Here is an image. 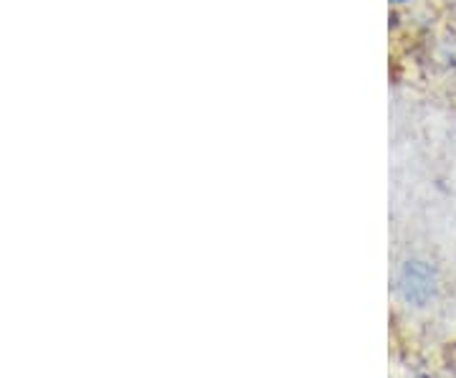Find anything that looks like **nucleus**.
Listing matches in <instances>:
<instances>
[{"mask_svg": "<svg viewBox=\"0 0 456 378\" xmlns=\"http://www.w3.org/2000/svg\"><path fill=\"white\" fill-rule=\"evenodd\" d=\"M398 292L408 305L424 308L436 292V275H434L431 264L419 262V259L403 264V269L398 275Z\"/></svg>", "mask_w": 456, "mask_h": 378, "instance_id": "nucleus-1", "label": "nucleus"}, {"mask_svg": "<svg viewBox=\"0 0 456 378\" xmlns=\"http://www.w3.org/2000/svg\"><path fill=\"white\" fill-rule=\"evenodd\" d=\"M393 3H408V0H393Z\"/></svg>", "mask_w": 456, "mask_h": 378, "instance_id": "nucleus-2", "label": "nucleus"}]
</instances>
